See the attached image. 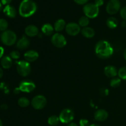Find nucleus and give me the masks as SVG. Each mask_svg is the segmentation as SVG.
<instances>
[{
	"label": "nucleus",
	"mask_w": 126,
	"mask_h": 126,
	"mask_svg": "<svg viewBox=\"0 0 126 126\" xmlns=\"http://www.w3.org/2000/svg\"><path fill=\"white\" fill-rule=\"evenodd\" d=\"M117 69L116 67L112 65H108L104 69V73L107 77L109 78H114L118 75Z\"/></svg>",
	"instance_id": "15"
},
{
	"label": "nucleus",
	"mask_w": 126,
	"mask_h": 126,
	"mask_svg": "<svg viewBox=\"0 0 126 126\" xmlns=\"http://www.w3.org/2000/svg\"><path fill=\"white\" fill-rule=\"evenodd\" d=\"M108 112L103 109L98 110L94 114L95 119L98 121H104L108 118Z\"/></svg>",
	"instance_id": "13"
},
{
	"label": "nucleus",
	"mask_w": 126,
	"mask_h": 126,
	"mask_svg": "<svg viewBox=\"0 0 126 126\" xmlns=\"http://www.w3.org/2000/svg\"><path fill=\"white\" fill-rule=\"evenodd\" d=\"M83 12L85 16L89 18H94L98 16L99 7L95 4L87 3L83 7Z\"/></svg>",
	"instance_id": "4"
},
{
	"label": "nucleus",
	"mask_w": 126,
	"mask_h": 126,
	"mask_svg": "<svg viewBox=\"0 0 126 126\" xmlns=\"http://www.w3.org/2000/svg\"><path fill=\"white\" fill-rule=\"evenodd\" d=\"M30 45V41L28 38L25 36H23L22 38L18 41L17 43V47L20 50L27 49Z\"/></svg>",
	"instance_id": "17"
},
{
	"label": "nucleus",
	"mask_w": 126,
	"mask_h": 126,
	"mask_svg": "<svg viewBox=\"0 0 126 126\" xmlns=\"http://www.w3.org/2000/svg\"><path fill=\"white\" fill-rule=\"evenodd\" d=\"M107 25L108 28L111 29H114L116 28L118 25V21L114 17H110L107 20Z\"/></svg>",
	"instance_id": "22"
},
{
	"label": "nucleus",
	"mask_w": 126,
	"mask_h": 126,
	"mask_svg": "<svg viewBox=\"0 0 126 126\" xmlns=\"http://www.w3.org/2000/svg\"><path fill=\"white\" fill-rule=\"evenodd\" d=\"M1 109H2V110H6V109H7V105L6 104H3L1 106Z\"/></svg>",
	"instance_id": "36"
},
{
	"label": "nucleus",
	"mask_w": 126,
	"mask_h": 126,
	"mask_svg": "<svg viewBox=\"0 0 126 126\" xmlns=\"http://www.w3.org/2000/svg\"><path fill=\"white\" fill-rule=\"evenodd\" d=\"M95 52L100 59H106L113 55V49L108 41L102 40L98 41L96 44Z\"/></svg>",
	"instance_id": "1"
},
{
	"label": "nucleus",
	"mask_w": 126,
	"mask_h": 126,
	"mask_svg": "<svg viewBox=\"0 0 126 126\" xmlns=\"http://www.w3.org/2000/svg\"><path fill=\"white\" fill-rule=\"evenodd\" d=\"M66 32L70 36H76L81 32V27L78 23L71 22L68 23L65 27Z\"/></svg>",
	"instance_id": "10"
},
{
	"label": "nucleus",
	"mask_w": 126,
	"mask_h": 126,
	"mask_svg": "<svg viewBox=\"0 0 126 126\" xmlns=\"http://www.w3.org/2000/svg\"><path fill=\"white\" fill-rule=\"evenodd\" d=\"M1 9H2V4L1 2H0V11H1Z\"/></svg>",
	"instance_id": "42"
},
{
	"label": "nucleus",
	"mask_w": 126,
	"mask_h": 126,
	"mask_svg": "<svg viewBox=\"0 0 126 126\" xmlns=\"http://www.w3.org/2000/svg\"><path fill=\"white\" fill-rule=\"evenodd\" d=\"M35 84L34 82L30 81H23L19 85V91L23 92L30 93L35 89Z\"/></svg>",
	"instance_id": "11"
},
{
	"label": "nucleus",
	"mask_w": 126,
	"mask_h": 126,
	"mask_svg": "<svg viewBox=\"0 0 126 126\" xmlns=\"http://www.w3.org/2000/svg\"><path fill=\"white\" fill-rule=\"evenodd\" d=\"M1 64L3 68H10L12 65V59L9 56L3 57L1 60Z\"/></svg>",
	"instance_id": "20"
},
{
	"label": "nucleus",
	"mask_w": 126,
	"mask_h": 126,
	"mask_svg": "<svg viewBox=\"0 0 126 126\" xmlns=\"http://www.w3.org/2000/svg\"><path fill=\"white\" fill-rule=\"evenodd\" d=\"M123 56H124V58L125 59V60H126V48L124 52V54H123Z\"/></svg>",
	"instance_id": "40"
},
{
	"label": "nucleus",
	"mask_w": 126,
	"mask_h": 126,
	"mask_svg": "<svg viewBox=\"0 0 126 126\" xmlns=\"http://www.w3.org/2000/svg\"><path fill=\"white\" fill-rule=\"evenodd\" d=\"M12 0H1V2L2 4L7 6V5H9V4L12 2Z\"/></svg>",
	"instance_id": "34"
},
{
	"label": "nucleus",
	"mask_w": 126,
	"mask_h": 126,
	"mask_svg": "<svg viewBox=\"0 0 126 126\" xmlns=\"http://www.w3.org/2000/svg\"><path fill=\"white\" fill-rule=\"evenodd\" d=\"M89 23V19L86 16H83V17H81L79 18L78 22V24L80 27H82L83 28L86 27Z\"/></svg>",
	"instance_id": "25"
},
{
	"label": "nucleus",
	"mask_w": 126,
	"mask_h": 126,
	"mask_svg": "<svg viewBox=\"0 0 126 126\" xmlns=\"http://www.w3.org/2000/svg\"><path fill=\"white\" fill-rule=\"evenodd\" d=\"M119 78L121 79L126 80V66L121 67L118 72Z\"/></svg>",
	"instance_id": "27"
},
{
	"label": "nucleus",
	"mask_w": 126,
	"mask_h": 126,
	"mask_svg": "<svg viewBox=\"0 0 126 126\" xmlns=\"http://www.w3.org/2000/svg\"><path fill=\"white\" fill-rule=\"evenodd\" d=\"M68 126H78L76 124H75V123H70V124H69Z\"/></svg>",
	"instance_id": "39"
},
{
	"label": "nucleus",
	"mask_w": 126,
	"mask_h": 126,
	"mask_svg": "<svg viewBox=\"0 0 126 126\" xmlns=\"http://www.w3.org/2000/svg\"><path fill=\"white\" fill-rule=\"evenodd\" d=\"M17 70L18 73L23 77L28 76L31 72V66L27 61L21 60L17 62Z\"/></svg>",
	"instance_id": "5"
},
{
	"label": "nucleus",
	"mask_w": 126,
	"mask_h": 126,
	"mask_svg": "<svg viewBox=\"0 0 126 126\" xmlns=\"http://www.w3.org/2000/svg\"><path fill=\"white\" fill-rule=\"evenodd\" d=\"M120 15L122 18L126 21V6H124L120 10Z\"/></svg>",
	"instance_id": "30"
},
{
	"label": "nucleus",
	"mask_w": 126,
	"mask_h": 126,
	"mask_svg": "<svg viewBox=\"0 0 126 126\" xmlns=\"http://www.w3.org/2000/svg\"><path fill=\"white\" fill-rule=\"evenodd\" d=\"M0 126H2V123L1 119H0Z\"/></svg>",
	"instance_id": "43"
},
{
	"label": "nucleus",
	"mask_w": 126,
	"mask_h": 126,
	"mask_svg": "<svg viewBox=\"0 0 126 126\" xmlns=\"http://www.w3.org/2000/svg\"><path fill=\"white\" fill-rule=\"evenodd\" d=\"M39 57V54L36 51L33 50H28L24 54V58L28 62H33L36 60Z\"/></svg>",
	"instance_id": "12"
},
{
	"label": "nucleus",
	"mask_w": 126,
	"mask_h": 126,
	"mask_svg": "<svg viewBox=\"0 0 126 126\" xmlns=\"http://www.w3.org/2000/svg\"><path fill=\"white\" fill-rule=\"evenodd\" d=\"M74 113L71 110L66 108L62 110L59 115V119L61 123L64 124L70 123L73 120Z\"/></svg>",
	"instance_id": "7"
},
{
	"label": "nucleus",
	"mask_w": 126,
	"mask_h": 126,
	"mask_svg": "<svg viewBox=\"0 0 126 126\" xmlns=\"http://www.w3.org/2000/svg\"><path fill=\"white\" fill-rule=\"evenodd\" d=\"M66 23L63 19H59L55 22L54 24V30L56 32H61L66 27Z\"/></svg>",
	"instance_id": "21"
},
{
	"label": "nucleus",
	"mask_w": 126,
	"mask_h": 126,
	"mask_svg": "<svg viewBox=\"0 0 126 126\" xmlns=\"http://www.w3.org/2000/svg\"><path fill=\"white\" fill-rule=\"evenodd\" d=\"M30 100L26 97H21L18 99V105L22 108H25L27 107L30 105Z\"/></svg>",
	"instance_id": "24"
},
{
	"label": "nucleus",
	"mask_w": 126,
	"mask_h": 126,
	"mask_svg": "<svg viewBox=\"0 0 126 126\" xmlns=\"http://www.w3.org/2000/svg\"><path fill=\"white\" fill-rule=\"evenodd\" d=\"M104 3V1L103 0H95V4L97 6H98V7L100 6H102Z\"/></svg>",
	"instance_id": "33"
},
{
	"label": "nucleus",
	"mask_w": 126,
	"mask_h": 126,
	"mask_svg": "<svg viewBox=\"0 0 126 126\" xmlns=\"http://www.w3.org/2000/svg\"><path fill=\"white\" fill-rule=\"evenodd\" d=\"M121 9V2L119 0H110L106 7V11L110 15L118 13Z\"/></svg>",
	"instance_id": "6"
},
{
	"label": "nucleus",
	"mask_w": 126,
	"mask_h": 126,
	"mask_svg": "<svg viewBox=\"0 0 126 126\" xmlns=\"http://www.w3.org/2000/svg\"><path fill=\"white\" fill-rule=\"evenodd\" d=\"M121 80L119 78H113L111 79L110 86L111 87H113V88H116V87H118L121 84Z\"/></svg>",
	"instance_id": "26"
},
{
	"label": "nucleus",
	"mask_w": 126,
	"mask_h": 126,
	"mask_svg": "<svg viewBox=\"0 0 126 126\" xmlns=\"http://www.w3.org/2000/svg\"><path fill=\"white\" fill-rule=\"evenodd\" d=\"M8 28V22L3 18H0V31L5 32Z\"/></svg>",
	"instance_id": "28"
},
{
	"label": "nucleus",
	"mask_w": 126,
	"mask_h": 126,
	"mask_svg": "<svg viewBox=\"0 0 126 126\" xmlns=\"http://www.w3.org/2000/svg\"><path fill=\"white\" fill-rule=\"evenodd\" d=\"M89 0H74L75 2L78 4L79 5H83V4H86L87 2H88Z\"/></svg>",
	"instance_id": "32"
},
{
	"label": "nucleus",
	"mask_w": 126,
	"mask_h": 126,
	"mask_svg": "<svg viewBox=\"0 0 126 126\" xmlns=\"http://www.w3.org/2000/svg\"><path fill=\"white\" fill-rule=\"evenodd\" d=\"M2 75H3V71H2V70L1 68H0V78L2 77Z\"/></svg>",
	"instance_id": "37"
},
{
	"label": "nucleus",
	"mask_w": 126,
	"mask_h": 126,
	"mask_svg": "<svg viewBox=\"0 0 126 126\" xmlns=\"http://www.w3.org/2000/svg\"><path fill=\"white\" fill-rule=\"evenodd\" d=\"M25 32L28 36L33 37L38 35V33H39V30H38V27H36V26L30 25H28L26 27Z\"/></svg>",
	"instance_id": "14"
},
{
	"label": "nucleus",
	"mask_w": 126,
	"mask_h": 126,
	"mask_svg": "<svg viewBox=\"0 0 126 126\" xmlns=\"http://www.w3.org/2000/svg\"><path fill=\"white\" fill-rule=\"evenodd\" d=\"M10 57L11 59H19L20 57V53L18 52L17 50H14V51H12L11 53H10Z\"/></svg>",
	"instance_id": "29"
},
{
	"label": "nucleus",
	"mask_w": 126,
	"mask_h": 126,
	"mask_svg": "<svg viewBox=\"0 0 126 126\" xmlns=\"http://www.w3.org/2000/svg\"><path fill=\"white\" fill-rule=\"evenodd\" d=\"M2 43L4 45L12 46L15 44L17 41V35L14 32L11 30H6L3 32L1 36Z\"/></svg>",
	"instance_id": "3"
},
{
	"label": "nucleus",
	"mask_w": 126,
	"mask_h": 126,
	"mask_svg": "<svg viewBox=\"0 0 126 126\" xmlns=\"http://www.w3.org/2000/svg\"><path fill=\"white\" fill-rule=\"evenodd\" d=\"M3 12L4 14L7 17H9V18H14V17H16V15H17L16 9L11 5L6 6V7L3 9Z\"/></svg>",
	"instance_id": "16"
},
{
	"label": "nucleus",
	"mask_w": 126,
	"mask_h": 126,
	"mask_svg": "<svg viewBox=\"0 0 126 126\" xmlns=\"http://www.w3.org/2000/svg\"><path fill=\"white\" fill-rule=\"evenodd\" d=\"M79 126H89V121L85 119H81L79 121Z\"/></svg>",
	"instance_id": "31"
},
{
	"label": "nucleus",
	"mask_w": 126,
	"mask_h": 126,
	"mask_svg": "<svg viewBox=\"0 0 126 126\" xmlns=\"http://www.w3.org/2000/svg\"><path fill=\"white\" fill-rule=\"evenodd\" d=\"M60 122V119H59V117L57 116H51L47 120V123L49 125L52 126H57Z\"/></svg>",
	"instance_id": "23"
},
{
	"label": "nucleus",
	"mask_w": 126,
	"mask_h": 126,
	"mask_svg": "<svg viewBox=\"0 0 126 126\" xmlns=\"http://www.w3.org/2000/svg\"><path fill=\"white\" fill-rule=\"evenodd\" d=\"M81 32L82 36L87 38H91L94 36L95 35V31L94 30L93 28L89 27H86L82 28Z\"/></svg>",
	"instance_id": "18"
},
{
	"label": "nucleus",
	"mask_w": 126,
	"mask_h": 126,
	"mask_svg": "<svg viewBox=\"0 0 126 126\" xmlns=\"http://www.w3.org/2000/svg\"><path fill=\"white\" fill-rule=\"evenodd\" d=\"M54 28L50 23H46L42 27L41 30L43 34L46 36H50L54 33Z\"/></svg>",
	"instance_id": "19"
},
{
	"label": "nucleus",
	"mask_w": 126,
	"mask_h": 126,
	"mask_svg": "<svg viewBox=\"0 0 126 126\" xmlns=\"http://www.w3.org/2000/svg\"><path fill=\"white\" fill-rule=\"evenodd\" d=\"M32 105L34 109L41 110L45 107L47 103V100L46 97L43 95H37L32 99Z\"/></svg>",
	"instance_id": "8"
},
{
	"label": "nucleus",
	"mask_w": 126,
	"mask_h": 126,
	"mask_svg": "<svg viewBox=\"0 0 126 126\" xmlns=\"http://www.w3.org/2000/svg\"><path fill=\"white\" fill-rule=\"evenodd\" d=\"M89 126H99V125H98V124H91V125H90Z\"/></svg>",
	"instance_id": "41"
},
{
	"label": "nucleus",
	"mask_w": 126,
	"mask_h": 126,
	"mask_svg": "<svg viewBox=\"0 0 126 126\" xmlns=\"http://www.w3.org/2000/svg\"><path fill=\"white\" fill-rule=\"evenodd\" d=\"M4 52V50L3 47L0 46V59H1V58L2 57V55H3Z\"/></svg>",
	"instance_id": "35"
},
{
	"label": "nucleus",
	"mask_w": 126,
	"mask_h": 126,
	"mask_svg": "<svg viewBox=\"0 0 126 126\" xmlns=\"http://www.w3.org/2000/svg\"><path fill=\"white\" fill-rule=\"evenodd\" d=\"M53 45L58 48H62L66 44V40L63 35L59 33H55L51 38Z\"/></svg>",
	"instance_id": "9"
},
{
	"label": "nucleus",
	"mask_w": 126,
	"mask_h": 126,
	"mask_svg": "<svg viewBox=\"0 0 126 126\" xmlns=\"http://www.w3.org/2000/svg\"><path fill=\"white\" fill-rule=\"evenodd\" d=\"M121 26L123 27H126V21H123V22H122V24H121Z\"/></svg>",
	"instance_id": "38"
},
{
	"label": "nucleus",
	"mask_w": 126,
	"mask_h": 126,
	"mask_svg": "<svg viewBox=\"0 0 126 126\" xmlns=\"http://www.w3.org/2000/svg\"><path fill=\"white\" fill-rule=\"evenodd\" d=\"M37 10V5L33 0H23L19 6V14L23 17L33 16Z\"/></svg>",
	"instance_id": "2"
}]
</instances>
